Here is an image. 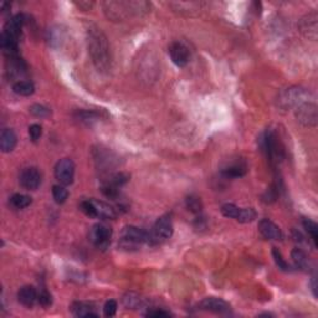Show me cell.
Returning a JSON list of instances; mask_svg holds the SVG:
<instances>
[{
	"label": "cell",
	"instance_id": "11",
	"mask_svg": "<svg viewBox=\"0 0 318 318\" xmlns=\"http://www.w3.org/2000/svg\"><path fill=\"white\" fill-rule=\"evenodd\" d=\"M169 55L172 61L179 67H184L189 61V50L181 42L170 43Z\"/></svg>",
	"mask_w": 318,
	"mask_h": 318
},
{
	"label": "cell",
	"instance_id": "6",
	"mask_svg": "<svg viewBox=\"0 0 318 318\" xmlns=\"http://www.w3.org/2000/svg\"><path fill=\"white\" fill-rule=\"evenodd\" d=\"M309 94L303 88H290L286 89L284 94L280 96L279 103L281 107L289 108V107H297L301 103L308 101Z\"/></svg>",
	"mask_w": 318,
	"mask_h": 318
},
{
	"label": "cell",
	"instance_id": "25",
	"mask_svg": "<svg viewBox=\"0 0 318 318\" xmlns=\"http://www.w3.org/2000/svg\"><path fill=\"white\" fill-rule=\"evenodd\" d=\"M257 214L256 211L254 210L252 208H243V209H239V214L236 216L235 220H238L239 222L241 224H247V222H251L256 219Z\"/></svg>",
	"mask_w": 318,
	"mask_h": 318
},
{
	"label": "cell",
	"instance_id": "15",
	"mask_svg": "<svg viewBox=\"0 0 318 318\" xmlns=\"http://www.w3.org/2000/svg\"><path fill=\"white\" fill-rule=\"evenodd\" d=\"M94 203L95 211H96V217L100 219H106V220H113L117 217V213L113 206H111L110 204L100 202V200L92 199Z\"/></svg>",
	"mask_w": 318,
	"mask_h": 318
},
{
	"label": "cell",
	"instance_id": "17",
	"mask_svg": "<svg viewBox=\"0 0 318 318\" xmlns=\"http://www.w3.org/2000/svg\"><path fill=\"white\" fill-rule=\"evenodd\" d=\"M18 138H16L15 132L13 129L5 128L3 129L2 135H0V148L4 153H9L15 148Z\"/></svg>",
	"mask_w": 318,
	"mask_h": 318
},
{
	"label": "cell",
	"instance_id": "22",
	"mask_svg": "<svg viewBox=\"0 0 318 318\" xmlns=\"http://www.w3.org/2000/svg\"><path fill=\"white\" fill-rule=\"evenodd\" d=\"M13 91L19 96H31L35 92V86L30 81H18L13 86Z\"/></svg>",
	"mask_w": 318,
	"mask_h": 318
},
{
	"label": "cell",
	"instance_id": "10",
	"mask_svg": "<svg viewBox=\"0 0 318 318\" xmlns=\"http://www.w3.org/2000/svg\"><path fill=\"white\" fill-rule=\"evenodd\" d=\"M199 307L203 311L213 312V313H219V314H226L230 312V306L229 303L225 302L221 298L216 297H208L204 298L202 302L199 303Z\"/></svg>",
	"mask_w": 318,
	"mask_h": 318
},
{
	"label": "cell",
	"instance_id": "8",
	"mask_svg": "<svg viewBox=\"0 0 318 318\" xmlns=\"http://www.w3.org/2000/svg\"><path fill=\"white\" fill-rule=\"evenodd\" d=\"M19 183L28 190H36L41 184V173L36 168H25L19 176Z\"/></svg>",
	"mask_w": 318,
	"mask_h": 318
},
{
	"label": "cell",
	"instance_id": "12",
	"mask_svg": "<svg viewBox=\"0 0 318 318\" xmlns=\"http://www.w3.org/2000/svg\"><path fill=\"white\" fill-rule=\"evenodd\" d=\"M259 232L263 238L268 240H281L284 236L281 229L268 219H262L259 222Z\"/></svg>",
	"mask_w": 318,
	"mask_h": 318
},
{
	"label": "cell",
	"instance_id": "33",
	"mask_svg": "<svg viewBox=\"0 0 318 318\" xmlns=\"http://www.w3.org/2000/svg\"><path fill=\"white\" fill-rule=\"evenodd\" d=\"M117 308H118V306H117L116 301L108 300L103 306V314L106 317H113L117 313Z\"/></svg>",
	"mask_w": 318,
	"mask_h": 318
},
{
	"label": "cell",
	"instance_id": "28",
	"mask_svg": "<svg viewBox=\"0 0 318 318\" xmlns=\"http://www.w3.org/2000/svg\"><path fill=\"white\" fill-rule=\"evenodd\" d=\"M272 256H274V260H275L276 266L279 267V270L284 271V272H290L291 266L286 262V261H285L284 257H282L281 252H280L279 249H276V247H274L272 249Z\"/></svg>",
	"mask_w": 318,
	"mask_h": 318
},
{
	"label": "cell",
	"instance_id": "1",
	"mask_svg": "<svg viewBox=\"0 0 318 318\" xmlns=\"http://www.w3.org/2000/svg\"><path fill=\"white\" fill-rule=\"evenodd\" d=\"M88 53L91 55L94 65L99 71H108L111 67V51L107 39L101 29L92 26L87 31Z\"/></svg>",
	"mask_w": 318,
	"mask_h": 318
},
{
	"label": "cell",
	"instance_id": "9",
	"mask_svg": "<svg viewBox=\"0 0 318 318\" xmlns=\"http://www.w3.org/2000/svg\"><path fill=\"white\" fill-rule=\"evenodd\" d=\"M24 24H25V16L23 14L13 16V18L9 19V20L7 21V24H5L3 34H4L5 36L10 37V39L15 40V41H19V37H20L21 29H23Z\"/></svg>",
	"mask_w": 318,
	"mask_h": 318
},
{
	"label": "cell",
	"instance_id": "30",
	"mask_svg": "<svg viewBox=\"0 0 318 318\" xmlns=\"http://www.w3.org/2000/svg\"><path fill=\"white\" fill-rule=\"evenodd\" d=\"M187 208H188V210L192 211V213L199 214L200 211H202L203 205L199 198L190 195V197L187 198Z\"/></svg>",
	"mask_w": 318,
	"mask_h": 318
},
{
	"label": "cell",
	"instance_id": "4",
	"mask_svg": "<svg viewBox=\"0 0 318 318\" xmlns=\"http://www.w3.org/2000/svg\"><path fill=\"white\" fill-rule=\"evenodd\" d=\"M296 118L300 123L307 127H314L317 124V106L314 102L306 101L296 107Z\"/></svg>",
	"mask_w": 318,
	"mask_h": 318
},
{
	"label": "cell",
	"instance_id": "13",
	"mask_svg": "<svg viewBox=\"0 0 318 318\" xmlns=\"http://www.w3.org/2000/svg\"><path fill=\"white\" fill-rule=\"evenodd\" d=\"M247 172V165L244 160H236V162L230 163L228 164L224 169L221 170L222 175L225 178L235 179V178H241L244 176Z\"/></svg>",
	"mask_w": 318,
	"mask_h": 318
},
{
	"label": "cell",
	"instance_id": "2",
	"mask_svg": "<svg viewBox=\"0 0 318 318\" xmlns=\"http://www.w3.org/2000/svg\"><path fill=\"white\" fill-rule=\"evenodd\" d=\"M146 243L151 244V234L149 233L140 229V228L132 226V225L124 226L122 229L119 244L124 249H134V247Z\"/></svg>",
	"mask_w": 318,
	"mask_h": 318
},
{
	"label": "cell",
	"instance_id": "23",
	"mask_svg": "<svg viewBox=\"0 0 318 318\" xmlns=\"http://www.w3.org/2000/svg\"><path fill=\"white\" fill-rule=\"evenodd\" d=\"M303 228L306 229L307 234L309 236V240H311L312 245L313 247H317L318 245V226L314 221L309 219H304L303 220Z\"/></svg>",
	"mask_w": 318,
	"mask_h": 318
},
{
	"label": "cell",
	"instance_id": "35",
	"mask_svg": "<svg viewBox=\"0 0 318 318\" xmlns=\"http://www.w3.org/2000/svg\"><path fill=\"white\" fill-rule=\"evenodd\" d=\"M37 302L42 307H49L51 304V295L46 290H42L37 296Z\"/></svg>",
	"mask_w": 318,
	"mask_h": 318
},
{
	"label": "cell",
	"instance_id": "26",
	"mask_svg": "<svg viewBox=\"0 0 318 318\" xmlns=\"http://www.w3.org/2000/svg\"><path fill=\"white\" fill-rule=\"evenodd\" d=\"M123 303H124V306L127 307V308L134 309V308H138V307L142 306L143 300L140 297V295H137V293L129 292L123 297Z\"/></svg>",
	"mask_w": 318,
	"mask_h": 318
},
{
	"label": "cell",
	"instance_id": "31",
	"mask_svg": "<svg viewBox=\"0 0 318 318\" xmlns=\"http://www.w3.org/2000/svg\"><path fill=\"white\" fill-rule=\"evenodd\" d=\"M239 209L240 208H238V206L234 205V204H225V205H222V208H221V213L225 217H229V219H236V216H238V214H239Z\"/></svg>",
	"mask_w": 318,
	"mask_h": 318
},
{
	"label": "cell",
	"instance_id": "5",
	"mask_svg": "<svg viewBox=\"0 0 318 318\" xmlns=\"http://www.w3.org/2000/svg\"><path fill=\"white\" fill-rule=\"evenodd\" d=\"M111 238H112V229L102 222L94 225L89 232V240L99 249H106L110 245Z\"/></svg>",
	"mask_w": 318,
	"mask_h": 318
},
{
	"label": "cell",
	"instance_id": "19",
	"mask_svg": "<svg viewBox=\"0 0 318 318\" xmlns=\"http://www.w3.org/2000/svg\"><path fill=\"white\" fill-rule=\"evenodd\" d=\"M26 64L18 55L12 56L8 60V73L9 76H19L25 72Z\"/></svg>",
	"mask_w": 318,
	"mask_h": 318
},
{
	"label": "cell",
	"instance_id": "24",
	"mask_svg": "<svg viewBox=\"0 0 318 318\" xmlns=\"http://www.w3.org/2000/svg\"><path fill=\"white\" fill-rule=\"evenodd\" d=\"M75 118L78 122H81V123L91 126L94 122H96L99 119V115L96 112H94V111H78V112H76Z\"/></svg>",
	"mask_w": 318,
	"mask_h": 318
},
{
	"label": "cell",
	"instance_id": "29",
	"mask_svg": "<svg viewBox=\"0 0 318 318\" xmlns=\"http://www.w3.org/2000/svg\"><path fill=\"white\" fill-rule=\"evenodd\" d=\"M30 112H31L32 116L35 117H39V118H46V117H49L51 115V111L50 108L45 107V106L42 105H32L31 107H30Z\"/></svg>",
	"mask_w": 318,
	"mask_h": 318
},
{
	"label": "cell",
	"instance_id": "27",
	"mask_svg": "<svg viewBox=\"0 0 318 318\" xmlns=\"http://www.w3.org/2000/svg\"><path fill=\"white\" fill-rule=\"evenodd\" d=\"M53 197L54 200L58 204H64L67 200V197H69V192L62 184L61 186L56 184V186L53 187Z\"/></svg>",
	"mask_w": 318,
	"mask_h": 318
},
{
	"label": "cell",
	"instance_id": "34",
	"mask_svg": "<svg viewBox=\"0 0 318 318\" xmlns=\"http://www.w3.org/2000/svg\"><path fill=\"white\" fill-rule=\"evenodd\" d=\"M29 135L32 142H37L42 135V128L40 124H31L29 127Z\"/></svg>",
	"mask_w": 318,
	"mask_h": 318
},
{
	"label": "cell",
	"instance_id": "3",
	"mask_svg": "<svg viewBox=\"0 0 318 318\" xmlns=\"http://www.w3.org/2000/svg\"><path fill=\"white\" fill-rule=\"evenodd\" d=\"M174 233L173 220L169 215H163L157 219L153 230L151 233V243H159L162 240L172 238Z\"/></svg>",
	"mask_w": 318,
	"mask_h": 318
},
{
	"label": "cell",
	"instance_id": "20",
	"mask_svg": "<svg viewBox=\"0 0 318 318\" xmlns=\"http://www.w3.org/2000/svg\"><path fill=\"white\" fill-rule=\"evenodd\" d=\"M291 257H292L293 262H295L296 267L302 271H308L309 260L302 249H298V247L293 249L292 252H291Z\"/></svg>",
	"mask_w": 318,
	"mask_h": 318
},
{
	"label": "cell",
	"instance_id": "18",
	"mask_svg": "<svg viewBox=\"0 0 318 318\" xmlns=\"http://www.w3.org/2000/svg\"><path fill=\"white\" fill-rule=\"evenodd\" d=\"M301 29L302 32L306 35L307 37L312 40L317 39V14L316 13H312L307 16L306 19H303L302 24H301Z\"/></svg>",
	"mask_w": 318,
	"mask_h": 318
},
{
	"label": "cell",
	"instance_id": "7",
	"mask_svg": "<svg viewBox=\"0 0 318 318\" xmlns=\"http://www.w3.org/2000/svg\"><path fill=\"white\" fill-rule=\"evenodd\" d=\"M75 176V163L71 159L64 158L59 160L55 167V178L62 186H70Z\"/></svg>",
	"mask_w": 318,
	"mask_h": 318
},
{
	"label": "cell",
	"instance_id": "36",
	"mask_svg": "<svg viewBox=\"0 0 318 318\" xmlns=\"http://www.w3.org/2000/svg\"><path fill=\"white\" fill-rule=\"evenodd\" d=\"M145 316L146 317H169V316H172V314L167 311H163V309H149Z\"/></svg>",
	"mask_w": 318,
	"mask_h": 318
},
{
	"label": "cell",
	"instance_id": "21",
	"mask_svg": "<svg viewBox=\"0 0 318 318\" xmlns=\"http://www.w3.org/2000/svg\"><path fill=\"white\" fill-rule=\"evenodd\" d=\"M31 198L28 197L25 194H14L13 197H10L9 199V205L12 206L15 210H21V209H25L31 204Z\"/></svg>",
	"mask_w": 318,
	"mask_h": 318
},
{
	"label": "cell",
	"instance_id": "16",
	"mask_svg": "<svg viewBox=\"0 0 318 318\" xmlns=\"http://www.w3.org/2000/svg\"><path fill=\"white\" fill-rule=\"evenodd\" d=\"M71 312L76 317H97L99 313L92 303L88 302H73L71 306Z\"/></svg>",
	"mask_w": 318,
	"mask_h": 318
},
{
	"label": "cell",
	"instance_id": "14",
	"mask_svg": "<svg viewBox=\"0 0 318 318\" xmlns=\"http://www.w3.org/2000/svg\"><path fill=\"white\" fill-rule=\"evenodd\" d=\"M37 296L39 295H37L36 289H35L34 286H29L28 285V286H23L19 290L18 301L23 304V306L30 308V307H32L36 303Z\"/></svg>",
	"mask_w": 318,
	"mask_h": 318
},
{
	"label": "cell",
	"instance_id": "32",
	"mask_svg": "<svg viewBox=\"0 0 318 318\" xmlns=\"http://www.w3.org/2000/svg\"><path fill=\"white\" fill-rule=\"evenodd\" d=\"M80 208H81V211H82L85 215H87L88 217H96V211H95V206H94V203H92V199L81 202Z\"/></svg>",
	"mask_w": 318,
	"mask_h": 318
}]
</instances>
